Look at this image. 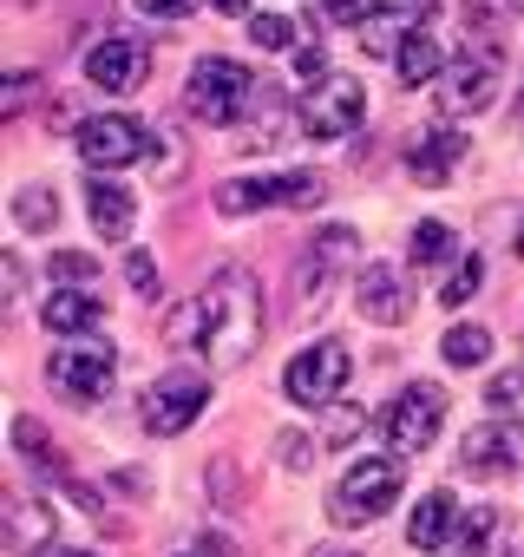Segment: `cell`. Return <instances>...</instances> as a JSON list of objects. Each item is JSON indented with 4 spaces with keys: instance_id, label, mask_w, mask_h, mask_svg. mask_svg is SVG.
<instances>
[{
    "instance_id": "bcb514c9",
    "label": "cell",
    "mask_w": 524,
    "mask_h": 557,
    "mask_svg": "<svg viewBox=\"0 0 524 557\" xmlns=\"http://www.w3.org/2000/svg\"><path fill=\"white\" fill-rule=\"evenodd\" d=\"M517 119H524V106H517Z\"/></svg>"
},
{
    "instance_id": "ffe728a7",
    "label": "cell",
    "mask_w": 524,
    "mask_h": 557,
    "mask_svg": "<svg viewBox=\"0 0 524 557\" xmlns=\"http://www.w3.org/2000/svg\"><path fill=\"white\" fill-rule=\"evenodd\" d=\"M459 158H465V138H459V132H426V138L407 151V164H413L426 184H446V171H452Z\"/></svg>"
},
{
    "instance_id": "7bdbcfd3",
    "label": "cell",
    "mask_w": 524,
    "mask_h": 557,
    "mask_svg": "<svg viewBox=\"0 0 524 557\" xmlns=\"http://www.w3.org/2000/svg\"><path fill=\"white\" fill-rule=\"evenodd\" d=\"M47 557H92V550H47Z\"/></svg>"
},
{
    "instance_id": "9a60e30c",
    "label": "cell",
    "mask_w": 524,
    "mask_h": 557,
    "mask_svg": "<svg viewBox=\"0 0 524 557\" xmlns=\"http://www.w3.org/2000/svg\"><path fill=\"white\" fill-rule=\"evenodd\" d=\"M517 453H524V433H517V426H478V433H465L459 466H465L472 479H498V472L517 466Z\"/></svg>"
},
{
    "instance_id": "ac0fdd59",
    "label": "cell",
    "mask_w": 524,
    "mask_h": 557,
    "mask_svg": "<svg viewBox=\"0 0 524 557\" xmlns=\"http://www.w3.org/2000/svg\"><path fill=\"white\" fill-rule=\"evenodd\" d=\"M40 315H47L53 335H86V329L105 322V296H92V289H53Z\"/></svg>"
},
{
    "instance_id": "30bf717a",
    "label": "cell",
    "mask_w": 524,
    "mask_h": 557,
    "mask_svg": "<svg viewBox=\"0 0 524 557\" xmlns=\"http://www.w3.org/2000/svg\"><path fill=\"white\" fill-rule=\"evenodd\" d=\"M361 119H367V92H361L354 79H322V86L302 99V132H309V138H348Z\"/></svg>"
},
{
    "instance_id": "52a82bcc",
    "label": "cell",
    "mask_w": 524,
    "mask_h": 557,
    "mask_svg": "<svg viewBox=\"0 0 524 557\" xmlns=\"http://www.w3.org/2000/svg\"><path fill=\"white\" fill-rule=\"evenodd\" d=\"M112 374H118V348L112 342H66V348H53L47 355V381L66 394V400H99L105 387H112Z\"/></svg>"
},
{
    "instance_id": "5b68a950",
    "label": "cell",
    "mask_w": 524,
    "mask_h": 557,
    "mask_svg": "<svg viewBox=\"0 0 524 557\" xmlns=\"http://www.w3.org/2000/svg\"><path fill=\"white\" fill-rule=\"evenodd\" d=\"M394 498H400V459H361V466L341 472L328 518L335 524H374Z\"/></svg>"
},
{
    "instance_id": "4dcf8cb0",
    "label": "cell",
    "mask_w": 524,
    "mask_h": 557,
    "mask_svg": "<svg viewBox=\"0 0 524 557\" xmlns=\"http://www.w3.org/2000/svg\"><path fill=\"white\" fill-rule=\"evenodd\" d=\"M53 275H66V283H92L99 262H92L86 249H60V256H53Z\"/></svg>"
},
{
    "instance_id": "83f0119b",
    "label": "cell",
    "mask_w": 524,
    "mask_h": 557,
    "mask_svg": "<svg viewBox=\"0 0 524 557\" xmlns=\"http://www.w3.org/2000/svg\"><path fill=\"white\" fill-rule=\"evenodd\" d=\"M485 400H491V413H504V420H517V413H524V368H511V374H491V387H485Z\"/></svg>"
},
{
    "instance_id": "d6986e66",
    "label": "cell",
    "mask_w": 524,
    "mask_h": 557,
    "mask_svg": "<svg viewBox=\"0 0 524 557\" xmlns=\"http://www.w3.org/2000/svg\"><path fill=\"white\" fill-rule=\"evenodd\" d=\"M452 524H459L452 492H426V498L413 505V518H407V537H413V550H446Z\"/></svg>"
},
{
    "instance_id": "1f68e13d",
    "label": "cell",
    "mask_w": 524,
    "mask_h": 557,
    "mask_svg": "<svg viewBox=\"0 0 524 557\" xmlns=\"http://www.w3.org/2000/svg\"><path fill=\"white\" fill-rule=\"evenodd\" d=\"M328 21H341V27H367V21H374V0H328Z\"/></svg>"
},
{
    "instance_id": "f6af8a7d",
    "label": "cell",
    "mask_w": 524,
    "mask_h": 557,
    "mask_svg": "<svg viewBox=\"0 0 524 557\" xmlns=\"http://www.w3.org/2000/svg\"><path fill=\"white\" fill-rule=\"evenodd\" d=\"M511 8H517V14H524V0H511Z\"/></svg>"
},
{
    "instance_id": "3957f363",
    "label": "cell",
    "mask_w": 524,
    "mask_h": 557,
    "mask_svg": "<svg viewBox=\"0 0 524 557\" xmlns=\"http://www.w3.org/2000/svg\"><path fill=\"white\" fill-rule=\"evenodd\" d=\"M328 197V184L315 177V171H289V177H229V184H216V210L223 216H249V210H315Z\"/></svg>"
},
{
    "instance_id": "4fadbf2b",
    "label": "cell",
    "mask_w": 524,
    "mask_h": 557,
    "mask_svg": "<svg viewBox=\"0 0 524 557\" xmlns=\"http://www.w3.org/2000/svg\"><path fill=\"white\" fill-rule=\"evenodd\" d=\"M145 73H151V47H145V40H99V47L86 53V79H92L99 92H138Z\"/></svg>"
},
{
    "instance_id": "5bb4252c",
    "label": "cell",
    "mask_w": 524,
    "mask_h": 557,
    "mask_svg": "<svg viewBox=\"0 0 524 557\" xmlns=\"http://www.w3.org/2000/svg\"><path fill=\"white\" fill-rule=\"evenodd\" d=\"M354 309H361V322H374V329H400V322H407L400 275H394L387 262H367V269L354 275Z\"/></svg>"
},
{
    "instance_id": "cb8c5ba5",
    "label": "cell",
    "mask_w": 524,
    "mask_h": 557,
    "mask_svg": "<svg viewBox=\"0 0 524 557\" xmlns=\"http://www.w3.org/2000/svg\"><path fill=\"white\" fill-rule=\"evenodd\" d=\"M407 256H413L420 269L446 262V256H452V230H446V223H413V243H407Z\"/></svg>"
},
{
    "instance_id": "4316f807",
    "label": "cell",
    "mask_w": 524,
    "mask_h": 557,
    "mask_svg": "<svg viewBox=\"0 0 524 557\" xmlns=\"http://www.w3.org/2000/svg\"><path fill=\"white\" fill-rule=\"evenodd\" d=\"M249 40H255L262 53H289V47H296V21H283V14H255V21H249Z\"/></svg>"
},
{
    "instance_id": "8d00e7d4",
    "label": "cell",
    "mask_w": 524,
    "mask_h": 557,
    "mask_svg": "<svg viewBox=\"0 0 524 557\" xmlns=\"http://www.w3.org/2000/svg\"><path fill=\"white\" fill-rule=\"evenodd\" d=\"M296 73H302V79H328V53H322V47H302V53H296Z\"/></svg>"
},
{
    "instance_id": "60d3db41",
    "label": "cell",
    "mask_w": 524,
    "mask_h": 557,
    "mask_svg": "<svg viewBox=\"0 0 524 557\" xmlns=\"http://www.w3.org/2000/svg\"><path fill=\"white\" fill-rule=\"evenodd\" d=\"M498 557H524V537H517V544H504V550H498Z\"/></svg>"
},
{
    "instance_id": "f35d334b",
    "label": "cell",
    "mask_w": 524,
    "mask_h": 557,
    "mask_svg": "<svg viewBox=\"0 0 524 557\" xmlns=\"http://www.w3.org/2000/svg\"><path fill=\"white\" fill-rule=\"evenodd\" d=\"M184 557H229V544H223V537H203V544H197V550H184Z\"/></svg>"
},
{
    "instance_id": "277c9868",
    "label": "cell",
    "mask_w": 524,
    "mask_h": 557,
    "mask_svg": "<svg viewBox=\"0 0 524 557\" xmlns=\"http://www.w3.org/2000/svg\"><path fill=\"white\" fill-rule=\"evenodd\" d=\"M354 262V230H322L309 249H302V262H296V322H309V315H322L328 309V289H335V275Z\"/></svg>"
},
{
    "instance_id": "7402d4cb",
    "label": "cell",
    "mask_w": 524,
    "mask_h": 557,
    "mask_svg": "<svg viewBox=\"0 0 524 557\" xmlns=\"http://www.w3.org/2000/svg\"><path fill=\"white\" fill-rule=\"evenodd\" d=\"M439 355H446V368H478V361L491 355V335H485V329H446Z\"/></svg>"
},
{
    "instance_id": "e575fe53",
    "label": "cell",
    "mask_w": 524,
    "mask_h": 557,
    "mask_svg": "<svg viewBox=\"0 0 524 557\" xmlns=\"http://www.w3.org/2000/svg\"><path fill=\"white\" fill-rule=\"evenodd\" d=\"M34 86H40L34 73H14V79H8V92H0V112H21V106L34 99Z\"/></svg>"
},
{
    "instance_id": "603a6c76",
    "label": "cell",
    "mask_w": 524,
    "mask_h": 557,
    "mask_svg": "<svg viewBox=\"0 0 524 557\" xmlns=\"http://www.w3.org/2000/svg\"><path fill=\"white\" fill-rule=\"evenodd\" d=\"M478 283H485V262H478V256H459V269L446 275V289H439V302H446V309H465V302L478 296Z\"/></svg>"
},
{
    "instance_id": "7a4b0ae2",
    "label": "cell",
    "mask_w": 524,
    "mask_h": 557,
    "mask_svg": "<svg viewBox=\"0 0 524 557\" xmlns=\"http://www.w3.org/2000/svg\"><path fill=\"white\" fill-rule=\"evenodd\" d=\"M255 106H262V79L242 60H223V53L197 60V73H190V112L203 125H236Z\"/></svg>"
},
{
    "instance_id": "6da1fadb",
    "label": "cell",
    "mask_w": 524,
    "mask_h": 557,
    "mask_svg": "<svg viewBox=\"0 0 524 557\" xmlns=\"http://www.w3.org/2000/svg\"><path fill=\"white\" fill-rule=\"evenodd\" d=\"M171 342L177 348L197 342V355L210 368H242L255 355V342H262V289H255V275L242 262L216 269L203 283V296H197V309L171 322Z\"/></svg>"
},
{
    "instance_id": "b9f144b4",
    "label": "cell",
    "mask_w": 524,
    "mask_h": 557,
    "mask_svg": "<svg viewBox=\"0 0 524 557\" xmlns=\"http://www.w3.org/2000/svg\"><path fill=\"white\" fill-rule=\"evenodd\" d=\"M511 249H517V256H524V216H517V243H511Z\"/></svg>"
},
{
    "instance_id": "ab89813d",
    "label": "cell",
    "mask_w": 524,
    "mask_h": 557,
    "mask_svg": "<svg viewBox=\"0 0 524 557\" xmlns=\"http://www.w3.org/2000/svg\"><path fill=\"white\" fill-rule=\"evenodd\" d=\"M210 8H216V14H242V8H249V0H210Z\"/></svg>"
},
{
    "instance_id": "836d02e7",
    "label": "cell",
    "mask_w": 524,
    "mask_h": 557,
    "mask_svg": "<svg viewBox=\"0 0 524 557\" xmlns=\"http://www.w3.org/2000/svg\"><path fill=\"white\" fill-rule=\"evenodd\" d=\"M125 275H132V289H138V296H158V262H151V256H132Z\"/></svg>"
},
{
    "instance_id": "d4e9b609",
    "label": "cell",
    "mask_w": 524,
    "mask_h": 557,
    "mask_svg": "<svg viewBox=\"0 0 524 557\" xmlns=\"http://www.w3.org/2000/svg\"><path fill=\"white\" fill-rule=\"evenodd\" d=\"M14 216H21L27 230H53V223H60V203H53L40 184H27V190H14Z\"/></svg>"
},
{
    "instance_id": "e0dca14e",
    "label": "cell",
    "mask_w": 524,
    "mask_h": 557,
    "mask_svg": "<svg viewBox=\"0 0 524 557\" xmlns=\"http://www.w3.org/2000/svg\"><path fill=\"white\" fill-rule=\"evenodd\" d=\"M86 216H92V230L105 236V243H125L132 236V190L125 184H112V177H92L86 184Z\"/></svg>"
},
{
    "instance_id": "ee69618b",
    "label": "cell",
    "mask_w": 524,
    "mask_h": 557,
    "mask_svg": "<svg viewBox=\"0 0 524 557\" xmlns=\"http://www.w3.org/2000/svg\"><path fill=\"white\" fill-rule=\"evenodd\" d=\"M315 557H348V550H315Z\"/></svg>"
},
{
    "instance_id": "74e56055",
    "label": "cell",
    "mask_w": 524,
    "mask_h": 557,
    "mask_svg": "<svg viewBox=\"0 0 524 557\" xmlns=\"http://www.w3.org/2000/svg\"><path fill=\"white\" fill-rule=\"evenodd\" d=\"M0 275H8V296H21V283H27V269H21V256H8V262H0Z\"/></svg>"
},
{
    "instance_id": "44dd1931",
    "label": "cell",
    "mask_w": 524,
    "mask_h": 557,
    "mask_svg": "<svg viewBox=\"0 0 524 557\" xmlns=\"http://www.w3.org/2000/svg\"><path fill=\"white\" fill-rule=\"evenodd\" d=\"M433 79H439V40L413 27L400 40V86H433Z\"/></svg>"
},
{
    "instance_id": "f546056e",
    "label": "cell",
    "mask_w": 524,
    "mask_h": 557,
    "mask_svg": "<svg viewBox=\"0 0 524 557\" xmlns=\"http://www.w3.org/2000/svg\"><path fill=\"white\" fill-rule=\"evenodd\" d=\"M407 34H413V27H400L394 14H374V21L361 27V47H367V53H387V47H394V40H407Z\"/></svg>"
},
{
    "instance_id": "9c48e42d",
    "label": "cell",
    "mask_w": 524,
    "mask_h": 557,
    "mask_svg": "<svg viewBox=\"0 0 524 557\" xmlns=\"http://www.w3.org/2000/svg\"><path fill=\"white\" fill-rule=\"evenodd\" d=\"M498 79H504L498 47H478V53L452 60V66H446V86H439V112H446V119H472V112H485V106L498 99Z\"/></svg>"
},
{
    "instance_id": "8992f818",
    "label": "cell",
    "mask_w": 524,
    "mask_h": 557,
    "mask_svg": "<svg viewBox=\"0 0 524 557\" xmlns=\"http://www.w3.org/2000/svg\"><path fill=\"white\" fill-rule=\"evenodd\" d=\"M348 374H354V355H348L341 342H315V348H302V355L289 361L283 394H289L296 407H335L341 387H348Z\"/></svg>"
},
{
    "instance_id": "7c38bea8",
    "label": "cell",
    "mask_w": 524,
    "mask_h": 557,
    "mask_svg": "<svg viewBox=\"0 0 524 557\" xmlns=\"http://www.w3.org/2000/svg\"><path fill=\"white\" fill-rule=\"evenodd\" d=\"M203 400H210V387H203L197 374H164V381L145 394V426H151L158 440H171V433H184V426L203 413Z\"/></svg>"
},
{
    "instance_id": "8fae6325",
    "label": "cell",
    "mask_w": 524,
    "mask_h": 557,
    "mask_svg": "<svg viewBox=\"0 0 524 557\" xmlns=\"http://www.w3.org/2000/svg\"><path fill=\"white\" fill-rule=\"evenodd\" d=\"M79 158H86L92 171H125V164L145 158V125L125 119V112H112V119H86V125H79Z\"/></svg>"
},
{
    "instance_id": "2e32d148",
    "label": "cell",
    "mask_w": 524,
    "mask_h": 557,
    "mask_svg": "<svg viewBox=\"0 0 524 557\" xmlns=\"http://www.w3.org/2000/svg\"><path fill=\"white\" fill-rule=\"evenodd\" d=\"M53 531H60L53 505H40V498H27V492H14V498H8V544H14L21 557L53 550Z\"/></svg>"
},
{
    "instance_id": "ba28073f",
    "label": "cell",
    "mask_w": 524,
    "mask_h": 557,
    "mask_svg": "<svg viewBox=\"0 0 524 557\" xmlns=\"http://www.w3.org/2000/svg\"><path fill=\"white\" fill-rule=\"evenodd\" d=\"M439 420H446V387L413 381V387H400V400L387 407L380 433H387V446H394V453H426V446H433V433H439Z\"/></svg>"
},
{
    "instance_id": "f1b7e54d",
    "label": "cell",
    "mask_w": 524,
    "mask_h": 557,
    "mask_svg": "<svg viewBox=\"0 0 524 557\" xmlns=\"http://www.w3.org/2000/svg\"><path fill=\"white\" fill-rule=\"evenodd\" d=\"M491 505H472V518H459V557H478L485 544H491Z\"/></svg>"
},
{
    "instance_id": "d590c367",
    "label": "cell",
    "mask_w": 524,
    "mask_h": 557,
    "mask_svg": "<svg viewBox=\"0 0 524 557\" xmlns=\"http://www.w3.org/2000/svg\"><path fill=\"white\" fill-rule=\"evenodd\" d=\"M138 14H158V21H184V14H197V0H138Z\"/></svg>"
},
{
    "instance_id": "484cf974",
    "label": "cell",
    "mask_w": 524,
    "mask_h": 557,
    "mask_svg": "<svg viewBox=\"0 0 524 557\" xmlns=\"http://www.w3.org/2000/svg\"><path fill=\"white\" fill-rule=\"evenodd\" d=\"M14 446H21L34 466H53V472H60V446L47 440V426H40V420H27V413H21V420H14Z\"/></svg>"
},
{
    "instance_id": "d6a6232c",
    "label": "cell",
    "mask_w": 524,
    "mask_h": 557,
    "mask_svg": "<svg viewBox=\"0 0 524 557\" xmlns=\"http://www.w3.org/2000/svg\"><path fill=\"white\" fill-rule=\"evenodd\" d=\"M276 446H283V466H289V472H309V459H315V446H309L302 433H283Z\"/></svg>"
}]
</instances>
